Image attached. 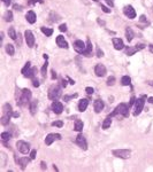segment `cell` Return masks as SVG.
<instances>
[{
  "label": "cell",
  "instance_id": "cell-22",
  "mask_svg": "<svg viewBox=\"0 0 153 172\" xmlns=\"http://www.w3.org/2000/svg\"><path fill=\"white\" fill-rule=\"evenodd\" d=\"M125 37H127L128 41H131V40H132V38H134V32H132V30L130 28H127V30H125Z\"/></svg>",
  "mask_w": 153,
  "mask_h": 172
},
{
  "label": "cell",
  "instance_id": "cell-51",
  "mask_svg": "<svg viewBox=\"0 0 153 172\" xmlns=\"http://www.w3.org/2000/svg\"><path fill=\"white\" fill-rule=\"evenodd\" d=\"M44 58L47 60V58H48V55H47V54H44Z\"/></svg>",
  "mask_w": 153,
  "mask_h": 172
},
{
  "label": "cell",
  "instance_id": "cell-17",
  "mask_svg": "<svg viewBox=\"0 0 153 172\" xmlns=\"http://www.w3.org/2000/svg\"><path fill=\"white\" fill-rule=\"evenodd\" d=\"M93 106H94V111L96 113H100L104 109V102L101 100H96Z\"/></svg>",
  "mask_w": 153,
  "mask_h": 172
},
{
  "label": "cell",
  "instance_id": "cell-25",
  "mask_svg": "<svg viewBox=\"0 0 153 172\" xmlns=\"http://www.w3.org/2000/svg\"><path fill=\"white\" fill-rule=\"evenodd\" d=\"M5 48H6V52H7L9 55H14L15 50H14V46H13V45L8 44V45H6V46H5Z\"/></svg>",
  "mask_w": 153,
  "mask_h": 172
},
{
  "label": "cell",
  "instance_id": "cell-13",
  "mask_svg": "<svg viewBox=\"0 0 153 172\" xmlns=\"http://www.w3.org/2000/svg\"><path fill=\"white\" fill-rule=\"evenodd\" d=\"M57 44H58V46L61 47V48H64V50L68 48V43H67V40L64 39V37H62V36H58V37H57Z\"/></svg>",
  "mask_w": 153,
  "mask_h": 172
},
{
  "label": "cell",
  "instance_id": "cell-7",
  "mask_svg": "<svg viewBox=\"0 0 153 172\" xmlns=\"http://www.w3.org/2000/svg\"><path fill=\"white\" fill-rule=\"evenodd\" d=\"M74 48H75V51H76L77 53L83 54V53L85 52V50H87V46H85V44H84L82 40H76V41L74 43Z\"/></svg>",
  "mask_w": 153,
  "mask_h": 172
},
{
  "label": "cell",
  "instance_id": "cell-24",
  "mask_svg": "<svg viewBox=\"0 0 153 172\" xmlns=\"http://www.w3.org/2000/svg\"><path fill=\"white\" fill-rule=\"evenodd\" d=\"M5 21L6 22H12L13 21V13L10 12V10H7L6 13H5Z\"/></svg>",
  "mask_w": 153,
  "mask_h": 172
},
{
  "label": "cell",
  "instance_id": "cell-49",
  "mask_svg": "<svg viewBox=\"0 0 153 172\" xmlns=\"http://www.w3.org/2000/svg\"><path fill=\"white\" fill-rule=\"evenodd\" d=\"M42 169H46V165H45L44 162H42Z\"/></svg>",
  "mask_w": 153,
  "mask_h": 172
},
{
  "label": "cell",
  "instance_id": "cell-5",
  "mask_svg": "<svg viewBox=\"0 0 153 172\" xmlns=\"http://www.w3.org/2000/svg\"><path fill=\"white\" fill-rule=\"evenodd\" d=\"M16 147H17L19 151H21L22 154H28L30 151V144L27 143L26 141H22V140L17 141L16 142Z\"/></svg>",
  "mask_w": 153,
  "mask_h": 172
},
{
  "label": "cell",
  "instance_id": "cell-27",
  "mask_svg": "<svg viewBox=\"0 0 153 172\" xmlns=\"http://www.w3.org/2000/svg\"><path fill=\"white\" fill-rule=\"evenodd\" d=\"M111 124H112V119H111V117H107L102 123V129H105V130L108 129L111 126Z\"/></svg>",
  "mask_w": 153,
  "mask_h": 172
},
{
  "label": "cell",
  "instance_id": "cell-52",
  "mask_svg": "<svg viewBox=\"0 0 153 172\" xmlns=\"http://www.w3.org/2000/svg\"><path fill=\"white\" fill-rule=\"evenodd\" d=\"M150 50H151V52L153 53V45H150Z\"/></svg>",
  "mask_w": 153,
  "mask_h": 172
},
{
  "label": "cell",
  "instance_id": "cell-9",
  "mask_svg": "<svg viewBox=\"0 0 153 172\" xmlns=\"http://www.w3.org/2000/svg\"><path fill=\"white\" fill-rule=\"evenodd\" d=\"M59 139H61V136H60V134H58V133H51V134H48V136L46 137L45 143H46L47 146H50V144H52L53 141L59 140Z\"/></svg>",
  "mask_w": 153,
  "mask_h": 172
},
{
  "label": "cell",
  "instance_id": "cell-44",
  "mask_svg": "<svg viewBox=\"0 0 153 172\" xmlns=\"http://www.w3.org/2000/svg\"><path fill=\"white\" fill-rule=\"evenodd\" d=\"M33 86H35V87H38V86H39L38 79H33Z\"/></svg>",
  "mask_w": 153,
  "mask_h": 172
},
{
  "label": "cell",
  "instance_id": "cell-42",
  "mask_svg": "<svg viewBox=\"0 0 153 172\" xmlns=\"http://www.w3.org/2000/svg\"><path fill=\"white\" fill-rule=\"evenodd\" d=\"M30 158H31V160H35V158H36V150H31Z\"/></svg>",
  "mask_w": 153,
  "mask_h": 172
},
{
  "label": "cell",
  "instance_id": "cell-18",
  "mask_svg": "<svg viewBox=\"0 0 153 172\" xmlns=\"http://www.w3.org/2000/svg\"><path fill=\"white\" fill-rule=\"evenodd\" d=\"M26 19H27V21L29 22V23H35L36 22V14H35V12H32V10H30V12H28L27 13V15H26Z\"/></svg>",
  "mask_w": 153,
  "mask_h": 172
},
{
  "label": "cell",
  "instance_id": "cell-31",
  "mask_svg": "<svg viewBox=\"0 0 153 172\" xmlns=\"http://www.w3.org/2000/svg\"><path fill=\"white\" fill-rule=\"evenodd\" d=\"M42 32L48 37V36H52L53 30H52V29H48V28H44V27H43V28H42Z\"/></svg>",
  "mask_w": 153,
  "mask_h": 172
},
{
  "label": "cell",
  "instance_id": "cell-3",
  "mask_svg": "<svg viewBox=\"0 0 153 172\" xmlns=\"http://www.w3.org/2000/svg\"><path fill=\"white\" fill-rule=\"evenodd\" d=\"M61 96V88H60V86H53L51 89H50V92H48V98L51 99V100H54V101H57L59 98Z\"/></svg>",
  "mask_w": 153,
  "mask_h": 172
},
{
  "label": "cell",
  "instance_id": "cell-37",
  "mask_svg": "<svg viewBox=\"0 0 153 172\" xmlns=\"http://www.w3.org/2000/svg\"><path fill=\"white\" fill-rule=\"evenodd\" d=\"M136 52H137V48L134 47V48H129V50L127 51V54H128V55H132V54H135Z\"/></svg>",
  "mask_w": 153,
  "mask_h": 172
},
{
  "label": "cell",
  "instance_id": "cell-26",
  "mask_svg": "<svg viewBox=\"0 0 153 172\" xmlns=\"http://www.w3.org/2000/svg\"><path fill=\"white\" fill-rule=\"evenodd\" d=\"M75 130L77 132H81L83 130V122L82 120H76L75 122Z\"/></svg>",
  "mask_w": 153,
  "mask_h": 172
},
{
  "label": "cell",
  "instance_id": "cell-47",
  "mask_svg": "<svg viewBox=\"0 0 153 172\" xmlns=\"http://www.w3.org/2000/svg\"><path fill=\"white\" fill-rule=\"evenodd\" d=\"M106 2H107V3H108V5L111 6V7L113 6V1H112V0H106Z\"/></svg>",
  "mask_w": 153,
  "mask_h": 172
},
{
  "label": "cell",
  "instance_id": "cell-35",
  "mask_svg": "<svg viewBox=\"0 0 153 172\" xmlns=\"http://www.w3.org/2000/svg\"><path fill=\"white\" fill-rule=\"evenodd\" d=\"M46 71H47V62L43 65V68H42V76L43 77H45L46 76Z\"/></svg>",
  "mask_w": 153,
  "mask_h": 172
},
{
  "label": "cell",
  "instance_id": "cell-14",
  "mask_svg": "<svg viewBox=\"0 0 153 172\" xmlns=\"http://www.w3.org/2000/svg\"><path fill=\"white\" fill-rule=\"evenodd\" d=\"M52 109L55 114H61L62 110H63V106H62L61 102H58V101H54L53 105H52Z\"/></svg>",
  "mask_w": 153,
  "mask_h": 172
},
{
  "label": "cell",
  "instance_id": "cell-38",
  "mask_svg": "<svg viewBox=\"0 0 153 172\" xmlns=\"http://www.w3.org/2000/svg\"><path fill=\"white\" fill-rule=\"evenodd\" d=\"M52 125H53V126H58V127H62L63 123H62L61 120H58V122H53Z\"/></svg>",
  "mask_w": 153,
  "mask_h": 172
},
{
  "label": "cell",
  "instance_id": "cell-15",
  "mask_svg": "<svg viewBox=\"0 0 153 172\" xmlns=\"http://www.w3.org/2000/svg\"><path fill=\"white\" fill-rule=\"evenodd\" d=\"M113 45H114V48L118 51L123 50V47H124L122 39H120V38H113Z\"/></svg>",
  "mask_w": 153,
  "mask_h": 172
},
{
  "label": "cell",
  "instance_id": "cell-19",
  "mask_svg": "<svg viewBox=\"0 0 153 172\" xmlns=\"http://www.w3.org/2000/svg\"><path fill=\"white\" fill-rule=\"evenodd\" d=\"M91 52H92V44H91V41L88 39V41H87V50H85V52L83 53V55L90 56V55H91Z\"/></svg>",
  "mask_w": 153,
  "mask_h": 172
},
{
  "label": "cell",
  "instance_id": "cell-23",
  "mask_svg": "<svg viewBox=\"0 0 153 172\" xmlns=\"http://www.w3.org/2000/svg\"><path fill=\"white\" fill-rule=\"evenodd\" d=\"M36 111H37V100H33L30 103V113L31 115H35Z\"/></svg>",
  "mask_w": 153,
  "mask_h": 172
},
{
  "label": "cell",
  "instance_id": "cell-39",
  "mask_svg": "<svg viewBox=\"0 0 153 172\" xmlns=\"http://www.w3.org/2000/svg\"><path fill=\"white\" fill-rule=\"evenodd\" d=\"M85 91H87V93H88V94H90V95L93 94V92H94V89H93L92 87H87V88H85Z\"/></svg>",
  "mask_w": 153,
  "mask_h": 172
},
{
  "label": "cell",
  "instance_id": "cell-11",
  "mask_svg": "<svg viewBox=\"0 0 153 172\" xmlns=\"http://www.w3.org/2000/svg\"><path fill=\"white\" fill-rule=\"evenodd\" d=\"M94 74L98 77H104L106 75V68L104 64H97L94 68Z\"/></svg>",
  "mask_w": 153,
  "mask_h": 172
},
{
  "label": "cell",
  "instance_id": "cell-50",
  "mask_svg": "<svg viewBox=\"0 0 153 172\" xmlns=\"http://www.w3.org/2000/svg\"><path fill=\"white\" fill-rule=\"evenodd\" d=\"M149 102H151V103H153V98H149Z\"/></svg>",
  "mask_w": 153,
  "mask_h": 172
},
{
  "label": "cell",
  "instance_id": "cell-53",
  "mask_svg": "<svg viewBox=\"0 0 153 172\" xmlns=\"http://www.w3.org/2000/svg\"><path fill=\"white\" fill-rule=\"evenodd\" d=\"M93 1H98V0H93Z\"/></svg>",
  "mask_w": 153,
  "mask_h": 172
},
{
  "label": "cell",
  "instance_id": "cell-16",
  "mask_svg": "<svg viewBox=\"0 0 153 172\" xmlns=\"http://www.w3.org/2000/svg\"><path fill=\"white\" fill-rule=\"evenodd\" d=\"M88 106H89V100H87V99H82V100L80 101V103H78V110L83 113V111L87 110Z\"/></svg>",
  "mask_w": 153,
  "mask_h": 172
},
{
  "label": "cell",
  "instance_id": "cell-41",
  "mask_svg": "<svg viewBox=\"0 0 153 172\" xmlns=\"http://www.w3.org/2000/svg\"><path fill=\"white\" fill-rule=\"evenodd\" d=\"M59 30L62 31V32H63V31L66 32V31H67V25H66V24H61V25L59 27Z\"/></svg>",
  "mask_w": 153,
  "mask_h": 172
},
{
  "label": "cell",
  "instance_id": "cell-40",
  "mask_svg": "<svg viewBox=\"0 0 153 172\" xmlns=\"http://www.w3.org/2000/svg\"><path fill=\"white\" fill-rule=\"evenodd\" d=\"M97 56L98 57L104 56V53H102V51H101L100 48H97Z\"/></svg>",
  "mask_w": 153,
  "mask_h": 172
},
{
  "label": "cell",
  "instance_id": "cell-48",
  "mask_svg": "<svg viewBox=\"0 0 153 172\" xmlns=\"http://www.w3.org/2000/svg\"><path fill=\"white\" fill-rule=\"evenodd\" d=\"M135 102V98H131V101H130V103H129V106H131L132 103Z\"/></svg>",
  "mask_w": 153,
  "mask_h": 172
},
{
  "label": "cell",
  "instance_id": "cell-28",
  "mask_svg": "<svg viewBox=\"0 0 153 172\" xmlns=\"http://www.w3.org/2000/svg\"><path fill=\"white\" fill-rule=\"evenodd\" d=\"M8 36L10 37V39H13V40H15L16 39V32H15V29L14 28H9L8 29Z\"/></svg>",
  "mask_w": 153,
  "mask_h": 172
},
{
  "label": "cell",
  "instance_id": "cell-45",
  "mask_svg": "<svg viewBox=\"0 0 153 172\" xmlns=\"http://www.w3.org/2000/svg\"><path fill=\"white\" fill-rule=\"evenodd\" d=\"M145 46L144 45H136V48H137V51H139V50H143Z\"/></svg>",
  "mask_w": 153,
  "mask_h": 172
},
{
  "label": "cell",
  "instance_id": "cell-8",
  "mask_svg": "<svg viewBox=\"0 0 153 172\" xmlns=\"http://www.w3.org/2000/svg\"><path fill=\"white\" fill-rule=\"evenodd\" d=\"M24 36H26V41H27V45L29 46V47H33L35 46V37H33V34H32V32H31L30 30H27L26 32H24Z\"/></svg>",
  "mask_w": 153,
  "mask_h": 172
},
{
  "label": "cell",
  "instance_id": "cell-29",
  "mask_svg": "<svg viewBox=\"0 0 153 172\" xmlns=\"http://www.w3.org/2000/svg\"><path fill=\"white\" fill-rule=\"evenodd\" d=\"M130 82H131V79H130V77H129V76H123L122 79H121V83H122L123 86L130 85Z\"/></svg>",
  "mask_w": 153,
  "mask_h": 172
},
{
  "label": "cell",
  "instance_id": "cell-20",
  "mask_svg": "<svg viewBox=\"0 0 153 172\" xmlns=\"http://www.w3.org/2000/svg\"><path fill=\"white\" fill-rule=\"evenodd\" d=\"M10 115H12V114H5V113H3L2 117H1V124H2V125H7V124L9 123Z\"/></svg>",
  "mask_w": 153,
  "mask_h": 172
},
{
  "label": "cell",
  "instance_id": "cell-43",
  "mask_svg": "<svg viewBox=\"0 0 153 172\" xmlns=\"http://www.w3.org/2000/svg\"><path fill=\"white\" fill-rule=\"evenodd\" d=\"M101 9H102L105 13H111V10H109V9H108L106 6H104V5H101Z\"/></svg>",
  "mask_w": 153,
  "mask_h": 172
},
{
  "label": "cell",
  "instance_id": "cell-4",
  "mask_svg": "<svg viewBox=\"0 0 153 172\" xmlns=\"http://www.w3.org/2000/svg\"><path fill=\"white\" fill-rule=\"evenodd\" d=\"M128 110H129L128 106H127L125 103H121V105H119V106L115 108V110L111 114L109 117L115 116V115H118V114H121V115H123V116H128Z\"/></svg>",
  "mask_w": 153,
  "mask_h": 172
},
{
  "label": "cell",
  "instance_id": "cell-46",
  "mask_svg": "<svg viewBox=\"0 0 153 172\" xmlns=\"http://www.w3.org/2000/svg\"><path fill=\"white\" fill-rule=\"evenodd\" d=\"M2 1H3V3L6 6H9V3H10V0H2Z\"/></svg>",
  "mask_w": 153,
  "mask_h": 172
},
{
  "label": "cell",
  "instance_id": "cell-12",
  "mask_svg": "<svg viewBox=\"0 0 153 172\" xmlns=\"http://www.w3.org/2000/svg\"><path fill=\"white\" fill-rule=\"evenodd\" d=\"M124 14H125V16L127 17H129L130 20H132V19H135L136 17V12H135V9L132 8V6H127V7H124Z\"/></svg>",
  "mask_w": 153,
  "mask_h": 172
},
{
  "label": "cell",
  "instance_id": "cell-1",
  "mask_svg": "<svg viewBox=\"0 0 153 172\" xmlns=\"http://www.w3.org/2000/svg\"><path fill=\"white\" fill-rule=\"evenodd\" d=\"M30 99H31V91L28 89V88H24V89H22V92H21V98H20V100L17 101V105L24 106V105H27V103L30 101Z\"/></svg>",
  "mask_w": 153,
  "mask_h": 172
},
{
  "label": "cell",
  "instance_id": "cell-32",
  "mask_svg": "<svg viewBox=\"0 0 153 172\" xmlns=\"http://www.w3.org/2000/svg\"><path fill=\"white\" fill-rule=\"evenodd\" d=\"M10 133H8V132H2L1 133V139L3 140V141H7V140H9L10 139Z\"/></svg>",
  "mask_w": 153,
  "mask_h": 172
},
{
  "label": "cell",
  "instance_id": "cell-6",
  "mask_svg": "<svg viewBox=\"0 0 153 172\" xmlns=\"http://www.w3.org/2000/svg\"><path fill=\"white\" fill-rule=\"evenodd\" d=\"M144 103H145L144 98H141V99H138V100L136 101V105H135V113H134L135 116H137V115H139L142 113V110H143V108H144Z\"/></svg>",
  "mask_w": 153,
  "mask_h": 172
},
{
  "label": "cell",
  "instance_id": "cell-10",
  "mask_svg": "<svg viewBox=\"0 0 153 172\" xmlns=\"http://www.w3.org/2000/svg\"><path fill=\"white\" fill-rule=\"evenodd\" d=\"M76 143L83 149V150H87L88 149V142L85 140V138L82 136V134H78L77 138H76Z\"/></svg>",
  "mask_w": 153,
  "mask_h": 172
},
{
  "label": "cell",
  "instance_id": "cell-30",
  "mask_svg": "<svg viewBox=\"0 0 153 172\" xmlns=\"http://www.w3.org/2000/svg\"><path fill=\"white\" fill-rule=\"evenodd\" d=\"M30 67H31V63L30 62H27L26 65H24V68L22 69V74H23V76H26V75L28 74V71L30 70Z\"/></svg>",
  "mask_w": 153,
  "mask_h": 172
},
{
  "label": "cell",
  "instance_id": "cell-33",
  "mask_svg": "<svg viewBox=\"0 0 153 172\" xmlns=\"http://www.w3.org/2000/svg\"><path fill=\"white\" fill-rule=\"evenodd\" d=\"M0 157H1V162H0V166L1 168H3L5 165H6V155L3 154V153H0Z\"/></svg>",
  "mask_w": 153,
  "mask_h": 172
},
{
  "label": "cell",
  "instance_id": "cell-2",
  "mask_svg": "<svg viewBox=\"0 0 153 172\" xmlns=\"http://www.w3.org/2000/svg\"><path fill=\"white\" fill-rule=\"evenodd\" d=\"M113 156L118 157V158H123V160H127L131 156V151L129 149H114L112 151Z\"/></svg>",
  "mask_w": 153,
  "mask_h": 172
},
{
  "label": "cell",
  "instance_id": "cell-21",
  "mask_svg": "<svg viewBox=\"0 0 153 172\" xmlns=\"http://www.w3.org/2000/svg\"><path fill=\"white\" fill-rule=\"evenodd\" d=\"M19 163H20L21 168H22V169L24 170V169L27 168L28 163H29V158H28V157H23V158H20V160H19Z\"/></svg>",
  "mask_w": 153,
  "mask_h": 172
},
{
  "label": "cell",
  "instance_id": "cell-34",
  "mask_svg": "<svg viewBox=\"0 0 153 172\" xmlns=\"http://www.w3.org/2000/svg\"><path fill=\"white\" fill-rule=\"evenodd\" d=\"M35 72H36V69L35 68H32V69H30L29 71H28V74L24 76V77H29V78H33L35 77Z\"/></svg>",
  "mask_w": 153,
  "mask_h": 172
},
{
  "label": "cell",
  "instance_id": "cell-36",
  "mask_svg": "<svg viewBox=\"0 0 153 172\" xmlns=\"http://www.w3.org/2000/svg\"><path fill=\"white\" fill-rule=\"evenodd\" d=\"M114 83H115V78L112 76V77H109L108 79H107V85L108 86H112L114 85Z\"/></svg>",
  "mask_w": 153,
  "mask_h": 172
}]
</instances>
